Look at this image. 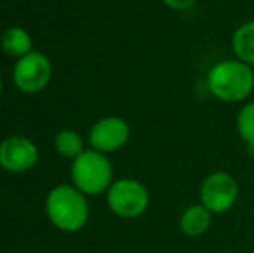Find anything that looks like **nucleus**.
<instances>
[{
	"instance_id": "obj_1",
	"label": "nucleus",
	"mask_w": 254,
	"mask_h": 253,
	"mask_svg": "<svg viewBox=\"0 0 254 253\" xmlns=\"http://www.w3.org/2000/svg\"><path fill=\"white\" fill-rule=\"evenodd\" d=\"M207 88L214 99L227 104H237L254 92V68L234 59H223L207 71Z\"/></svg>"
},
{
	"instance_id": "obj_2",
	"label": "nucleus",
	"mask_w": 254,
	"mask_h": 253,
	"mask_svg": "<svg viewBox=\"0 0 254 253\" xmlns=\"http://www.w3.org/2000/svg\"><path fill=\"white\" fill-rule=\"evenodd\" d=\"M45 210L49 220L64 233H76L83 229L90 213L83 192L66 184H61L49 192Z\"/></svg>"
},
{
	"instance_id": "obj_3",
	"label": "nucleus",
	"mask_w": 254,
	"mask_h": 253,
	"mask_svg": "<svg viewBox=\"0 0 254 253\" xmlns=\"http://www.w3.org/2000/svg\"><path fill=\"white\" fill-rule=\"evenodd\" d=\"M71 179L76 189L83 194H101L113 184V165L107 155L95 151H83L71 167Z\"/></svg>"
},
{
	"instance_id": "obj_4",
	"label": "nucleus",
	"mask_w": 254,
	"mask_h": 253,
	"mask_svg": "<svg viewBox=\"0 0 254 253\" xmlns=\"http://www.w3.org/2000/svg\"><path fill=\"white\" fill-rule=\"evenodd\" d=\"M151 203L147 187L135 179H120L107 189V205L121 219H137L144 215Z\"/></svg>"
},
{
	"instance_id": "obj_5",
	"label": "nucleus",
	"mask_w": 254,
	"mask_h": 253,
	"mask_svg": "<svg viewBox=\"0 0 254 253\" xmlns=\"http://www.w3.org/2000/svg\"><path fill=\"white\" fill-rule=\"evenodd\" d=\"M201 205L213 215L227 213L239 199V182L228 172H213L201 184Z\"/></svg>"
},
{
	"instance_id": "obj_6",
	"label": "nucleus",
	"mask_w": 254,
	"mask_h": 253,
	"mask_svg": "<svg viewBox=\"0 0 254 253\" xmlns=\"http://www.w3.org/2000/svg\"><path fill=\"white\" fill-rule=\"evenodd\" d=\"M52 77V64L40 52L31 51L24 58H21L14 68V82L17 88L26 94L44 90Z\"/></svg>"
},
{
	"instance_id": "obj_7",
	"label": "nucleus",
	"mask_w": 254,
	"mask_h": 253,
	"mask_svg": "<svg viewBox=\"0 0 254 253\" xmlns=\"http://www.w3.org/2000/svg\"><path fill=\"white\" fill-rule=\"evenodd\" d=\"M38 160V149L33 141L23 135L7 137L0 144V165L7 172L21 173L33 169Z\"/></svg>"
},
{
	"instance_id": "obj_8",
	"label": "nucleus",
	"mask_w": 254,
	"mask_h": 253,
	"mask_svg": "<svg viewBox=\"0 0 254 253\" xmlns=\"http://www.w3.org/2000/svg\"><path fill=\"white\" fill-rule=\"evenodd\" d=\"M130 139V127L120 116H107L92 127L90 144L95 151L102 155L116 153L123 148Z\"/></svg>"
},
{
	"instance_id": "obj_9",
	"label": "nucleus",
	"mask_w": 254,
	"mask_h": 253,
	"mask_svg": "<svg viewBox=\"0 0 254 253\" xmlns=\"http://www.w3.org/2000/svg\"><path fill=\"white\" fill-rule=\"evenodd\" d=\"M213 222V213L204 205H190L182 212L178 227L189 238H199L206 234Z\"/></svg>"
},
{
	"instance_id": "obj_10",
	"label": "nucleus",
	"mask_w": 254,
	"mask_h": 253,
	"mask_svg": "<svg viewBox=\"0 0 254 253\" xmlns=\"http://www.w3.org/2000/svg\"><path fill=\"white\" fill-rule=\"evenodd\" d=\"M230 44L235 58L254 68V19L242 23L234 31Z\"/></svg>"
},
{
	"instance_id": "obj_11",
	"label": "nucleus",
	"mask_w": 254,
	"mask_h": 253,
	"mask_svg": "<svg viewBox=\"0 0 254 253\" xmlns=\"http://www.w3.org/2000/svg\"><path fill=\"white\" fill-rule=\"evenodd\" d=\"M31 37L28 31H24L19 26H12L9 30L3 31L2 35V49L5 54L12 56V58H24L26 54L31 52Z\"/></svg>"
},
{
	"instance_id": "obj_12",
	"label": "nucleus",
	"mask_w": 254,
	"mask_h": 253,
	"mask_svg": "<svg viewBox=\"0 0 254 253\" xmlns=\"http://www.w3.org/2000/svg\"><path fill=\"white\" fill-rule=\"evenodd\" d=\"M239 137L244 141L248 153L254 155V101L246 102L237 113L235 118Z\"/></svg>"
},
{
	"instance_id": "obj_13",
	"label": "nucleus",
	"mask_w": 254,
	"mask_h": 253,
	"mask_svg": "<svg viewBox=\"0 0 254 253\" xmlns=\"http://www.w3.org/2000/svg\"><path fill=\"white\" fill-rule=\"evenodd\" d=\"M56 149L61 156L64 158H73L76 160L83 149V139L80 137V134H76L74 130H61L56 135Z\"/></svg>"
},
{
	"instance_id": "obj_14",
	"label": "nucleus",
	"mask_w": 254,
	"mask_h": 253,
	"mask_svg": "<svg viewBox=\"0 0 254 253\" xmlns=\"http://www.w3.org/2000/svg\"><path fill=\"white\" fill-rule=\"evenodd\" d=\"M163 3L168 9L184 12V10H189L190 7H194L197 3V0H163Z\"/></svg>"
},
{
	"instance_id": "obj_15",
	"label": "nucleus",
	"mask_w": 254,
	"mask_h": 253,
	"mask_svg": "<svg viewBox=\"0 0 254 253\" xmlns=\"http://www.w3.org/2000/svg\"><path fill=\"white\" fill-rule=\"evenodd\" d=\"M0 95H2V78H0Z\"/></svg>"
}]
</instances>
